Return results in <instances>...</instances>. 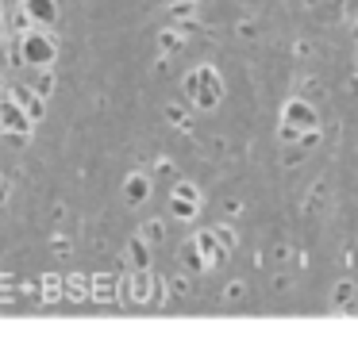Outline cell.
I'll return each mask as SVG.
<instances>
[{
	"label": "cell",
	"mask_w": 358,
	"mask_h": 338,
	"mask_svg": "<svg viewBox=\"0 0 358 338\" xmlns=\"http://www.w3.org/2000/svg\"><path fill=\"white\" fill-rule=\"evenodd\" d=\"M224 77H220L216 66H196L185 73V100L196 108V112H216L224 104Z\"/></svg>",
	"instance_id": "1"
},
{
	"label": "cell",
	"mask_w": 358,
	"mask_h": 338,
	"mask_svg": "<svg viewBox=\"0 0 358 338\" xmlns=\"http://www.w3.org/2000/svg\"><path fill=\"white\" fill-rule=\"evenodd\" d=\"M312 127H320L316 108H312L304 96H289V100H285V108H281L278 138H281V142H296V138H301V131H312Z\"/></svg>",
	"instance_id": "2"
},
{
	"label": "cell",
	"mask_w": 358,
	"mask_h": 338,
	"mask_svg": "<svg viewBox=\"0 0 358 338\" xmlns=\"http://www.w3.org/2000/svg\"><path fill=\"white\" fill-rule=\"evenodd\" d=\"M58 58V46L55 38L47 35V27H27L20 35V61L27 69H43V66H55Z\"/></svg>",
	"instance_id": "3"
},
{
	"label": "cell",
	"mask_w": 358,
	"mask_h": 338,
	"mask_svg": "<svg viewBox=\"0 0 358 338\" xmlns=\"http://www.w3.org/2000/svg\"><path fill=\"white\" fill-rule=\"evenodd\" d=\"M31 131H35V123L27 119V112L4 92V96H0V135L8 138V142L24 146L27 138H31Z\"/></svg>",
	"instance_id": "4"
},
{
	"label": "cell",
	"mask_w": 358,
	"mask_h": 338,
	"mask_svg": "<svg viewBox=\"0 0 358 338\" xmlns=\"http://www.w3.org/2000/svg\"><path fill=\"white\" fill-rule=\"evenodd\" d=\"M8 96L16 100V104L27 112V119H31L35 127H39L43 115H47V100H43L39 92H35L31 84H27V81H12V84H8Z\"/></svg>",
	"instance_id": "5"
},
{
	"label": "cell",
	"mask_w": 358,
	"mask_h": 338,
	"mask_svg": "<svg viewBox=\"0 0 358 338\" xmlns=\"http://www.w3.org/2000/svg\"><path fill=\"white\" fill-rule=\"evenodd\" d=\"M24 15L31 27H55L58 23V0H24Z\"/></svg>",
	"instance_id": "6"
},
{
	"label": "cell",
	"mask_w": 358,
	"mask_h": 338,
	"mask_svg": "<svg viewBox=\"0 0 358 338\" xmlns=\"http://www.w3.org/2000/svg\"><path fill=\"white\" fill-rule=\"evenodd\" d=\"M150 200V173H127V181H124V204H131V207H139V204H147Z\"/></svg>",
	"instance_id": "7"
},
{
	"label": "cell",
	"mask_w": 358,
	"mask_h": 338,
	"mask_svg": "<svg viewBox=\"0 0 358 338\" xmlns=\"http://www.w3.org/2000/svg\"><path fill=\"white\" fill-rule=\"evenodd\" d=\"M116 273H93L89 277V300H96V304H112L116 300Z\"/></svg>",
	"instance_id": "8"
},
{
	"label": "cell",
	"mask_w": 358,
	"mask_h": 338,
	"mask_svg": "<svg viewBox=\"0 0 358 338\" xmlns=\"http://www.w3.org/2000/svg\"><path fill=\"white\" fill-rule=\"evenodd\" d=\"M193 246L201 250L204 265H220V261H227V250H220V242H216V235H212V230H201V235L193 238Z\"/></svg>",
	"instance_id": "9"
},
{
	"label": "cell",
	"mask_w": 358,
	"mask_h": 338,
	"mask_svg": "<svg viewBox=\"0 0 358 338\" xmlns=\"http://www.w3.org/2000/svg\"><path fill=\"white\" fill-rule=\"evenodd\" d=\"M62 296L73 300V304H85L89 300V277H62Z\"/></svg>",
	"instance_id": "10"
},
{
	"label": "cell",
	"mask_w": 358,
	"mask_h": 338,
	"mask_svg": "<svg viewBox=\"0 0 358 338\" xmlns=\"http://www.w3.org/2000/svg\"><path fill=\"white\" fill-rule=\"evenodd\" d=\"M127 261H131V269H150V246L139 235L127 242Z\"/></svg>",
	"instance_id": "11"
},
{
	"label": "cell",
	"mask_w": 358,
	"mask_h": 338,
	"mask_svg": "<svg viewBox=\"0 0 358 338\" xmlns=\"http://www.w3.org/2000/svg\"><path fill=\"white\" fill-rule=\"evenodd\" d=\"M196 212H201V204H193V200H181V196H170V215L181 223H193Z\"/></svg>",
	"instance_id": "12"
},
{
	"label": "cell",
	"mask_w": 358,
	"mask_h": 338,
	"mask_svg": "<svg viewBox=\"0 0 358 338\" xmlns=\"http://www.w3.org/2000/svg\"><path fill=\"white\" fill-rule=\"evenodd\" d=\"M27 84H31V89H35V92H39V96H43V100H47V96H50V92H55V69H50V66H43V69H35V77H31V81H27Z\"/></svg>",
	"instance_id": "13"
},
{
	"label": "cell",
	"mask_w": 358,
	"mask_h": 338,
	"mask_svg": "<svg viewBox=\"0 0 358 338\" xmlns=\"http://www.w3.org/2000/svg\"><path fill=\"white\" fill-rule=\"evenodd\" d=\"M181 43H185V35H181V31L173 27V23L162 31V35H158V50H162V54H178V50H181Z\"/></svg>",
	"instance_id": "14"
},
{
	"label": "cell",
	"mask_w": 358,
	"mask_h": 338,
	"mask_svg": "<svg viewBox=\"0 0 358 338\" xmlns=\"http://www.w3.org/2000/svg\"><path fill=\"white\" fill-rule=\"evenodd\" d=\"M181 269H185V273H196V269H208V265H204V258H201V250H196L193 242H185V246H181Z\"/></svg>",
	"instance_id": "15"
},
{
	"label": "cell",
	"mask_w": 358,
	"mask_h": 338,
	"mask_svg": "<svg viewBox=\"0 0 358 338\" xmlns=\"http://www.w3.org/2000/svg\"><path fill=\"white\" fill-rule=\"evenodd\" d=\"M139 238L150 246V250H155V246L166 238V223H162V219H150V223H143V235H139Z\"/></svg>",
	"instance_id": "16"
},
{
	"label": "cell",
	"mask_w": 358,
	"mask_h": 338,
	"mask_svg": "<svg viewBox=\"0 0 358 338\" xmlns=\"http://www.w3.org/2000/svg\"><path fill=\"white\" fill-rule=\"evenodd\" d=\"M355 284H350V281H343V284H335V292H331V304L335 307H350V304H355Z\"/></svg>",
	"instance_id": "17"
},
{
	"label": "cell",
	"mask_w": 358,
	"mask_h": 338,
	"mask_svg": "<svg viewBox=\"0 0 358 338\" xmlns=\"http://www.w3.org/2000/svg\"><path fill=\"white\" fill-rule=\"evenodd\" d=\"M196 15V0H173L170 4V20L181 23V20H193Z\"/></svg>",
	"instance_id": "18"
},
{
	"label": "cell",
	"mask_w": 358,
	"mask_h": 338,
	"mask_svg": "<svg viewBox=\"0 0 358 338\" xmlns=\"http://www.w3.org/2000/svg\"><path fill=\"white\" fill-rule=\"evenodd\" d=\"M43 292H47V296H39L43 304H55V300H62V277L50 273L47 281H43Z\"/></svg>",
	"instance_id": "19"
},
{
	"label": "cell",
	"mask_w": 358,
	"mask_h": 338,
	"mask_svg": "<svg viewBox=\"0 0 358 338\" xmlns=\"http://www.w3.org/2000/svg\"><path fill=\"white\" fill-rule=\"evenodd\" d=\"M212 235H216V242H220V250H227L231 254L235 250V242H239V238H235V230L227 227V223H220V227H212Z\"/></svg>",
	"instance_id": "20"
},
{
	"label": "cell",
	"mask_w": 358,
	"mask_h": 338,
	"mask_svg": "<svg viewBox=\"0 0 358 338\" xmlns=\"http://www.w3.org/2000/svg\"><path fill=\"white\" fill-rule=\"evenodd\" d=\"M173 196H181V200H193V204H201V189H196L193 181H178V184H173Z\"/></svg>",
	"instance_id": "21"
},
{
	"label": "cell",
	"mask_w": 358,
	"mask_h": 338,
	"mask_svg": "<svg viewBox=\"0 0 358 338\" xmlns=\"http://www.w3.org/2000/svg\"><path fill=\"white\" fill-rule=\"evenodd\" d=\"M166 119H170L173 127H181V131L189 127V115H185V108H181V104H166Z\"/></svg>",
	"instance_id": "22"
},
{
	"label": "cell",
	"mask_w": 358,
	"mask_h": 338,
	"mask_svg": "<svg viewBox=\"0 0 358 338\" xmlns=\"http://www.w3.org/2000/svg\"><path fill=\"white\" fill-rule=\"evenodd\" d=\"M162 300H166V281L150 273V296H147V304H162Z\"/></svg>",
	"instance_id": "23"
},
{
	"label": "cell",
	"mask_w": 358,
	"mask_h": 338,
	"mask_svg": "<svg viewBox=\"0 0 358 338\" xmlns=\"http://www.w3.org/2000/svg\"><path fill=\"white\" fill-rule=\"evenodd\" d=\"M224 296L231 300V304H239V300L247 296V284H243V281H231V284H227V288H224Z\"/></svg>",
	"instance_id": "24"
},
{
	"label": "cell",
	"mask_w": 358,
	"mask_h": 338,
	"mask_svg": "<svg viewBox=\"0 0 358 338\" xmlns=\"http://www.w3.org/2000/svg\"><path fill=\"white\" fill-rule=\"evenodd\" d=\"M166 292H178V296H185V292H189V281H185V277H178V281H166Z\"/></svg>",
	"instance_id": "25"
},
{
	"label": "cell",
	"mask_w": 358,
	"mask_h": 338,
	"mask_svg": "<svg viewBox=\"0 0 358 338\" xmlns=\"http://www.w3.org/2000/svg\"><path fill=\"white\" fill-rule=\"evenodd\" d=\"M324 196H327V189H324V184H316V189H312V200H308V212H316V204Z\"/></svg>",
	"instance_id": "26"
},
{
	"label": "cell",
	"mask_w": 358,
	"mask_h": 338,
	"mask_svg": "<svg viewBox=\"0 0 358 338\" xmlns=\"http://www.w3.org/2000/svg\"><path fill=\"white\" fill-rule=\"evenodd\" d=\"M8 189H12V184H8V177L0 173V207H4V200H8Z\"/></svg>",
	"instance_id": "27"
},
{
	"label": "cell",
	"mask_w": 358,
	"mask_h": 338,
	"mask_svg": "<svg viewBox=\"0 0 358 338\" xmlns=\"http://www.w3.org/2000/svg\"><path fill=\"white\" fill-rule=\"evenodd\" d=\"M4 35H8V20H4V12H0V43H4Z\"/></svg>",
	"instance_id": "28"
},
{
	"label": "cell",
	"mask_w": 358,
	"mask_h": 338,
	"mask_svg": "<svg viewBox=\"0 0 358 338\" xmlns=\"http://www.w3.org/2000/svg\"><path fill=\"white\" fill-rule=\"evenodd\" d=\"M350 38H355V46H358V20H355V27H350Z\"/></svg>",
	"instance_id": "29"
}]
</instances>
